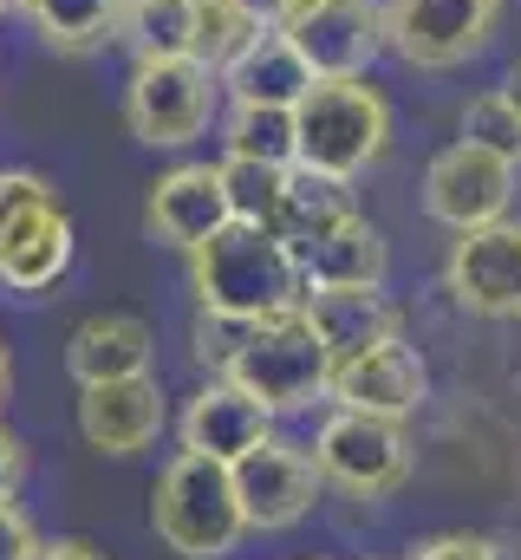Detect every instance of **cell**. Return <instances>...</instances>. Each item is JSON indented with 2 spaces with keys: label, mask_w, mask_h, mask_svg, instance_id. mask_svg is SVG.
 <instances>
[{
  "label": "cell",
  "mask_w": 521,
  "mask_h": 560,
  "mask_svg": "<svg viewBox=\"0 0 521 560\" xmlns=\"http://www.w3.org/2000/svg\"><path fill=\"white\" fill-rule=\"evenodd\" d=\"M502 0H385V52L410 72H450L496 39Z\"/></svg>",
  "instance_id": "obj_7"
},
{
  "label": "cell",
  "mask_w": 521,
  "mask_h": 560,
  "mask_svg": "<svg viewBox=\"0 0 521 560\" xmlns=\"http://www.w3.org/2000/svg\"><path fill=\"white\" fill-rule=\"evenodd\" d=\"M242 7H248V13H255L260 26H280V20H287V13H293V0H242Z\"/></svg>",
  "instance_id": "obj_34"
},
{
  "label": "cell",
  "mask_w": 521,
  "mask_h": 560,
  "mask_svg": "<svg viewBox=\"0 0 521 560\" xmlns=\"http://www.w3.org/2000/svg\"><path fill=\"white\" fill-rule=\"evenodd\" d=\"M33 548H39V535H33V522L13 509V495L0 502V560H33Z\"/></svg>",
  "instance_id": "obj_30"
},
{
  "label": "cell",
  "mask_w": 521,
  "mask_h": 560,
  "mask_svg": "<svg viewBox=\"0 0 521 560\" xmlns=\"http://www.w3.org/2000/svg\"><path fill=\"white\" fill-rule=\"evenodd\" d=\"M150 528L176 560H222L235 555V541L248 535L242 502H235V476L216 456L176 450V463L157 476L150 489Z\"/></svg>",
  "instance_id": "obj_2"
},
{
  "label": "cell",
  "mask_w": 521,
  "mask_h": 560,
  "mask_svg": "<svg viewBox=\"0 0 521 560\" xmlns=\"http://www.w3.org/2000/svg\"><path fill=\"white\" fill-rule=\"evenodd\" d=\"M509 202H516V163L470 138L443 143L424 170V215L456 229V235L483 229V222H502Z\"/></svg>",
  "instance_id": "obj_8"
},
{
  "label": "cell",
  "mask_w": 521,
  "mask_h": 560,
  "mask_svg": "<svg viewBox=\"0 0 521 560\" xmlns=\"http://www.w3.org/2000/svg\"><path fill=\"white\" fill-rule=\"evenodd\" d=\"M410 560H496V541H483V535H443V541L410 548Z\"/></svg>",
  "instance_id": "obj_31"
},
{
  "label": "cell",
  "mask_w": 521,
  "mask_h": 560,
  "mask_svg": "<svg viewBox=\"0 0 521 560\" xmlns=\"http://www.w3.org/2000/svg\"><path fill=\"white\" fill-rule=\"evenodd\" d=\"M112 46H125L130 59H183V52H196V0H125Z\"/></svg>",
  "instance_id": "obj_22"
},
{
  "label": "cell",
  "mask_w": 521,
  "mask_h": 560,
  "mask_svg": "<svg viewBox=\"0 0 521 560\" xmlns=\"http://www.w3.org/2000/svg\"><path fill=\"white\" fill-rule=\"evenodd\" d=\"M229 222V189H222V170L216 163H176L150 183V202H143V229L150 242L163 248H196L209 242L216 229Z\"/></svg>",
  "instance_id": "obj_14"
},
{
  "label": "cell",
  "mask_w": 521,
  "mask_h": 560,
  "mask_svg": "<svg viewBox=\"0 0 521 560\" xmlns=\"http://www.w3.org/2000/svg\"><path fill=\"white\" fill-rule=\"evenodd\" d=\"M216 170H222V189H229V215H235V222H260V229H274L293 170H280V163H255V156H222Z\"/></svg>",
  "instance_id": "obj_25"
},
{
  "label": "cell",
  "mask_w": 521,
  "mask_h": 560,
  "mask_svg": "<svg viewBox=\"0 0 521 560\" xmlns=\"http://www.w3.org/2000/svg\"><path fill=\"white\" fill-rule=\"evenodd\" d=\"M20 7H26V0H0V13H20Z\"/></svg>",
  "instance_id": "obj_37"
},
{
  "label": "cell",
  "mask_w": 521,
  "mask_h": 560,
  "mask_svg": "<svg viewBox=\"0 0 521 560\" xmlns=\"http://www.w3.org/2000/svg\"><path fill=\"white\" fill-rule=\"evenodd\" d=\"M463 138L483 143V150H496V156H509V163H521V118L516 105L502 98V92H476L470 105H463Z\"/></svg>",
  "instance_id": "obj_27"
},
{
  "label": "cell",
  "mask_w": 521,
  "mask_h": 560,
  "mask_svg": "<svg viewBox=\"0 0 521 560\" xmlns=\"http://www.w3.org/2000/svg\"><path fill=\"white\" fill-rule=\"evenodd\" d=\"M326 398L346 405V411H372V418H397L404 423V418L424 411V398H430V372H424V359H417L404 339H379V346H366V352H352V359L333 365Z\"/></svg>",
  "instance_id": "obj_12"
},
{
  "label": "cell",
  "mask_w": 521,
  "mask_h": 560,
  "mask_svg": "<svg viewBox=\"0 0 521 560\" xmlns=\"http://www.w3.org/2000/svg\"><path fill=\"white\" fill-rule=\"evenodd\" d=\"M189 287H196L202 313H229V319H274L306 300L287 242L260 222H235V215L209 242L189 248Z\"/></svg>",
  "instance_id": "obj_1"
},
{
  "label": "cell",
  "mask_w": 521,
  "mask_h": 560,
  "mask_svg": "<svg viewBox=\"0 0 521 560\" xmlns=\"http://www.w3.org/2000/svg\"><path fill=\"white\" fill-rule=\"evenodd\" d=\"M255 33H260V20L242 0H196V59H202V66L222 72Z\"/></svg>",
  "instance_id": "obj_26"
},
{
  "label": "cell",
  "mask_w": 521,
  "mask_h": 560,
  "mask_svg": "<svg viewBox=\"0 0 521 560\" xmlns=\"http://www.w3.org/2000/svg\"><path fill=\"white\" fill-rule=\"evenodd\" d=\"M222 112V79L196 52L183 59H130L125 125L150 150H189Z\"/></svg>",
  "instance_id": "obj_4"
},
{
  "label": "cell",
  "mask_w": 521,
  "mask_h": 560,
  "mask_svg": "<svg viewBox=\"0 0 521 560\" xmlns=\"http://www.w3.org/2000/svg\"><path fill=\"white\" fill-rule=\"evenodd\" d=\"M443 287L476 319H521V222L502 215V222L463 229L443 261Z\"/></svg>",
  "instance_id": "obj_11"
},
{
  "label": "cell",
  "mask_w": 521,
  "mask_h": 560,
  "mask_svg": "<svg viewBox=\"0 0 521 560\" xmlns=\"http://www.w3.org/2000/svg\"><path fill=\"white\" fill-rule=\"evenodd\" d=\"M313 469L320 482L359 495V502H385L410 482V443L397 418H372V411H333L313 430Z\"/></svg>",
  "instance_id": "obj_6"
},
{
  "label": "cell",
  "mask_w": 521,
  "mask_h": 560,
  "mask_svg": "<svg viewBox=\"0 0 521 560\" xmlns=\"http://www.w3.org/2000/svg\"><path fill=\"white\" fill-rule=\"evenodd\" d=\"M46 196H59L39 170H0V235L33 209V202H46Z\"/></svg>",
  "instance_id": "obj_29"
},
{
  "label": "cell",
  "mask_w": 521,
  "mask_h": 560,
  "mask_svg": "<svg viewBox=\"0 0 521 560\" xmlns=\"http://www.w3.org/2000/svg\"><path fill=\"white\" fill-rule=\"evenodd\" d=\"M20 482H26V443L0 423V502H7V495H20Z\"/></svg>",
  "instance_id": "obj_32"
},
{
  "label": "cell",
  "mask_w": 521,
  "mask_h": 560,
  "mask_svg": "<svg viewBox=\"0 0 521 560\" xmlns=\"http://www.w3.org/2000/svg\"><path fill=\"white\" fill-rule=\"evenodd\" d=\"M300 313L313 319V332L333 352V365L366 352V346H379V339H397V306L379 287H313L300 300Z\"/></svg>",
  "instance_id": "obj_19"
},
{
  "label": "cell",
  "mask_w": 521,
  "mask_h": 560,
  "mask_svg": "<svg viewBox=\"0 0 521 560\" xmlns=\"http://www.w3.org/2000/svg\"><path fill=\"white\" fill-rule=\"evenodd\" d=\"M118 7L125 0H26L20 20L53 46V52H99L118 33Z\"/></svg>",
  "instance_id": "obj_23"
},
{
  "label": "cell",
  "mask_w": 521,
  "mask_h": 560,
  "mask_svg": "<svg viewBox=\"0 0 521 560\" xmlns=\"http://www.w3.org/2000/svg\"><path fill=\"white\" fill-rule=\"evenodd\" d=\"M385 235H379V222H366V215H346L339 229H326L320 242H306L300 255H293V268H300V287L313 293V287H385Z\"/></svg>",
  "instance_id": "obj_20"
},
{
  "label": "cell",
  "mask_w": 521,
  "mask_h": 560,
  "mask_svg": "<svg viewBox=\"0 0 521 560\" xmlns=\"http://www.w3.org/2000/svg\"><path fill=\"white\" fill-rule=\"evenodd\" d=\"M150 352H157V339L137 313H92L66 339V372L79 385H112V378L150 372Z\"/></svg>",
  "instance_id": "obj_18"
},
{
  "label": "cell",
  "mask_w": 521,
  "mask_h": 560,
  "mask_svg": "<svg viewBox=\"0 0 521 560\" xmlns=\"http://www.w3.org/2000/svg\"><path fill=\"white\" fill-rule=\"evenodd\" d=\"M280 33L313 66V79H366V66L385 52V7L379 0H306L280 20Z\"/></svg>",
  "instance_id": "obj_10"
},
{
  "label": "cell",
  "mask_w": 521,
  "mask_h": 560,
  "mask_svg": "<svg viewBox=\"0 0 521 560\" xmlns=\"http://www.w3.org/2000/svg\"><path fill=\"white\" fill-rule=\"evenodd\" d=\"M163 423H170V405H163V385L150 372L112 378V385H79V436L99 456H137V450H150Z\"/></svg>",
  "instance_id": "obj_13"
},
{
  "label": "cell",
  "mask_w": 521,
  "mask_h": 560,
  "mask_svg": "<svg viewBox=\"0 0 521 560\" xmlns=\"http://www.w3.org/2000/svg\"><path fill=\"white\" fill-rule=\"evenodd\" d=\"M222 156H255V163H300V131L287 105H229L222 118Z\"/></svg>",
  "instance_id": "obj_24"
},
{
  "label": "cell",
  "mask_w": 521,
  "mask_h": 560,
  "mask_svg": "<svg viewBox=\"0 0 521 560\" xmlns=\"http://www.w3.org/2000/svg\"><path fill=\"white\" fill-rule=\"evenodd\" d=\"M216 79H222V98L229 105H287L293 112L313 92V66L293 52V39L280 26H260Z\"/></svg>",
  "instance_id": "obj_17"
},
{
  "label": "cell",
  "mask_w": 521,
  "mask_h": 560,
  "mask_svg": "<svg viewBox=\"0 0 521 560\" xmlns=\"http://www.w3.org/2000/svg\"><path fill=\"white\" fill-rule=\"evenodd\" d=\"M260 319H229V313H196V326H189V352L209 365V372H229V359L248 346V332H255Z\"/></svg>",
  "instance_id": "obj_28"
},
{
  "label": "cell",
  "mask_w": 521,
  "mask_h": 560,
  "mask_svg": "<svg viewBox=\"0 0 521 560\" xmlns=\"http://www.w3.org/2000/svg\"><path fill=\"white\" fill-rule=\"evenodd\" d=\"M293 131H300V163L306 170L352 183L385 156L391 105L366 79H313V92L293 105Z\"/></svg>",
  "instance_id": "obj_3"
},
{
  "label": "cell",
  "mask_w": 521,
  "mask_h": 560,
  "mask_svg": "<svg viewBox=\"0 0 521 560\" xmlns=\"http://www.w3.org/2000/svg\"><path fill=\"white\" fill-rule=\"evenodd\" d=\"M176 436L183 450L196 456H216V463H235L242 450H255L260 436H274V411L248 398L235 378H209L202 392H189L183 418H176Z\"/></svg>",
  "instance_id": "obj_15"
},
{
  "label": "cell",
  "mask_w": 521,
  "mask_h": 560,
  "mask_svg": "<svg viewBox=\"0 0 521 560\" xmlns=\"http://www.w3.org/2000/svg\"><path fill=\"white\" fill-rule=\"evenodd\" d=\"M33 560H105L92 541H79V535H66V541H39L33 548Z\"/></svg>",
  "instance_id": "obj_33"
},
{
  "label": "cell",
  "mask_w": 521,
  "mask_h": 560,
  "mask_svg": "<svg viewBox=\"0 0 521 560\" xmlns=\"http://www.w3.org/2000/svg\"><path fill=\"white\" fill-rule=\"evenodd\" d=\"M216 378H235V385H242L248 398H260L274 418H287V411H306L313 398H326V385H333V352L320 346L313 319L293 306V313L260 319L255 332H248V346L229 359V372H216Z\"/></svg>",
  "instance_id": "obj_5"
},
{
  "label": "cell",
  "mask_w": 521,
  "mask_h": 560,
  "mask_svg": "<svg viewBox=\"0 0 521 560\" xmlns=\"http://www.w3.org/2000/svg\"><path fill=\"white\" fill-rule=\"evenodd\" d=\"M496 92H502V98L516 105V118H521V59L509 66V72H502V85H496Z\"/></svg>",
  "instance_id": "obj_35"
},
{
  "label": "cell",
  "mask_w": 521,
  "mask_h": 560,
  "mask_svg": "<svg viewBox=\"0 0 521 560\" xmlns=\"http://www.w3.org/2000/svg\"><path fill=\"white\" fill-rule=\"evenodd\" d=\"M229 476H235V502H242L248 535H280V528L306 522L313 502H320L313 450H300L287 436H260L255 450H242L229 463Z\"/></svg>",
  "instance_id": "obj_9"
},
{
  "label": "cell",
  "mask_w": 521,
  "mask_h": 560,
  "mask_svg": "<svg viewBox=\"0 0 521 560\" xmlns=\"http://www.w3.org/2000/svg\"><path fill=\"white\" fill-rule=\"evenodd\" d=\"M7 392H13V359H7V346H0V405H7Z\"/></svg>",
  "instance_id": "obj_36"
},
{
  "label": "cell",
  "mask_w": 521,
  "mask_h": 560,
  "mask_svg": "<svg viewBox=\"0 0 521 560\" xmlns=\"http://www.w3.org/2000/svg\"><path fill=\"white\" fill-rule=\"evenodd\" d=\"M72 255H79V235H72V215L59 196L33 202L7 235H0V287L13 293H46L72 275Z\"/></svg>",
  "instance_id": "obj_16"
},
{
  "label": "cell",
  "mask_w": 521,
  "mask_h": 560,
  "mask_svg": "<svg viewBox=\"0 0 521 560\" xmlns=\"http://www.w3.org/2000/svg\"><path fill=\"white\" fill-rule=\"evenodd\" d=\"M346 215H359L352 189H346L339 176H320V170L293 163L287 196H280V215H274V235L287 242V255H300L306 242H320V235H326V229H339Z\"/></svg>",
  "instance_id": "obj_21"
}]
</instances>
